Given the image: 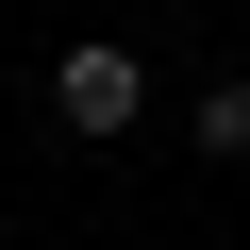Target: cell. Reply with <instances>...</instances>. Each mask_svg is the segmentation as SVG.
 Returning <instances> with one entry per match:
<instances>
[{
	"label": "cell",
	"instance_id": "1",
	"mask_svg": "<svg viewBox=\"0 0 250 250\" xmlns=\"http://www.w3.org/2000/svg\"><path fill=\"white\" fill-rule=\"evenodd\" d=\"M50 117H67V134H134V117H150V67L117 34H67L50 50Z\"/></svg>",
	"mask_w": 250,
	"mask_h": 250
},
{
	"label": "cell",
	"instance_id": "2",
	"mask_svg": "<svg viewBox=\"0 0 250 250\" xmlns=\"http://www.w3.org/2000/svg\"><path fill=\"white\" fill-rule=\"evenodd\" d=\"M184 134H200V167H250V67H217V83L184 100Z\"/></svg>",
	"mask_w": 250,
	"mask_h": 250
}]
</instances>
